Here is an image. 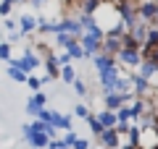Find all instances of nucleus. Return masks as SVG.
Instances as JSON below:
<instances>
[{
	"instance_id": "19",
	"label": "nucleus",
	"mask_w": 158,
	"mask_h": 149,
	"mask_svg": "<svg viewBox=\"0 0 158 149\" xmlns=\"http://www.w3.org/2000/svg\"><path fill=\"white\" fill-rule=\"evenodd\" d=\"M58 78H63L66 84H74V81H77V71H74V66H63V68H61V76H58Z\"/></svg>"
},
{
	"instance_id": "23",
	"label": "nucleus",
	"mask_w": 158,
	"mask_h": 149,
	"mask_svg": "<svg viewBox=\"0 0 158 149\" xmlns=\"http://www.w3.org/2000/svg\"><path fill=\"white\" fill-rule=\"evenodd\" d=\"M0 60H6V63L13 60V55H11V44H8V42H0Z\"/></svg>"
},
{
	"instance_id": "12",
	"label": "nucleus",
	"mask_w": 158,
	"mask_h": 149,
	"mask_svg": "<svg viewBox=\"0 0 158 149\" xmlns=\"http://www.w3.org/2000/svg\"><path fill=\"white\" fill-rule=\"evenodd\" d=\"M63 52H66L71 60H82V58H85V50H82V44H79V39H71V42H69V47L63 50Z\"/></svg>"
},
{
	"instance_id": "8",
	"label": "nucleus",
	"mask_w": 158,
	"mask_h": 149,
	"mask_svg": "<svg viewBox=\"0 0 158 149\" xmlns=\"http://www.w3.org/2000/svg\"><path fill=\"white\" fill-rule=\"evenodd\" d=\"M98 144H100L103 149H118V147H121V141H118V131H116V128L103 131L100 136H98Z\"/></svg>"
},
{
	"instance_id": "26",
	"label": "nucleus",
	"mask_w": 158,
	"mask_h": 149,
	"mask_svg": "<svg viewBox=\"0 0 158 149\" xmlns=\"http://www.w3.org/2000/svg\"><path fill=\"white\" fill-rule=\"evenodd\" d=\"M71 86H74V92H77L79 97H85V94H87V86H85V81H82V78H79V76H77V81H74Z\"/></svg>"
},
{
	"instance_id": "11",
	"label": "nucleus",
	"mask_w": 158,
	"mask_h": 149,
	"mask_svg": "<svg viewBox=\"0 0 158 149\" xmlns=\"http://www.w3.org/2000/svg\"><path fill=\"white\" fill-rule=\"evenodd\" d=\"M27 144L32 149H48V144H50V139H48V133H29V139H27Z\"/></svg>"
},
{
	"instance_id": "17",
	"label": "nucleus",
	"mask_w": 158,
	"mask_h": 149,
	"mask_svg": "<svg viewBox=\"0 0 158 149\" xmlns=\"http://www.w3.org/2000/svg\"><path fill=\"white\" fill-rule=\"evenodd\" d=\"M56 128H61V131H74V115H63V113H61V120H58L56 123Z\"/></svg>"
},
{
	"instance_id": "14",
	"label": "nucleus",
	"mask_w": 158,
	"mask_h": 149,
	"mask_svg": "<svg viewBox=\"0 0 158 149\" xmlns=\"http://www.w3.org/2000/svg\"><path fill=\"white\" fill-rule=\"evenodd\" d=\"M45 71H48V78H50V81H56V78L61 76V68H58L56 58H45Z\"/></svg>"
},
{
	"instance_id": "22",
	"label": "nucleus",
	"mask_w": 158,
	"mask_h": 149,
	"mask_svg": "<svg viewBox=\"0 0 158 149\" xmlns=\"http://www.w3.org/2000/svg\"><path fill=\"white\" fill-rule=\"evenodd\" d=\"M27 86L32 89V94L42 92V78H37V76H34V73H29V76H27Z\"/></svg>"
},
{
	"instance_id": "1",
	"label": "nucleus",
	"mask_w": 158,
	"mask_h": 149,
	"mask_svg": "<svg viewBox=\"0 0 158 149\" xmlns=\"http://www.w3.org/2000/svg\"><path fill=\"white\" fill-rule=\"evenodd\" d=\"M113 60L118 63V68H129V71L135 73L137 68H140V63H142V55H140V50H135V47H121Z\"/></svg>"
},
{
	"instance_id": "9",
	"label": "nucleus",
	"mask_w": 158,
	"mask_h": 149,
	"mask_svg": "<svg viewBox=\"0 0 158 149\" xmlns=\"http://www.w3.org/2000/svg\"><path fill=\"white\" fill-rule=\"evenodd\" d=\"M19 32H21V37L34 34V32H37V16H32V13H21V16H19Z\"/></svg>"
},
{
	"instance_id": "3",
	"label": "nucleus",
	"mask_w": 158,
	"mask_h": 149,
	"mask_svg": "<svg viewBox=\"0 0 158 149\" xmlns=\"http://www.w3.org/2000/svg\"><path fill=\"white\" fill-rule=\"evenodd\" d=\"M79 44H82V50H85V58H95L98 52H100V44H103V37H95V34H82L79 37Z\"/></svg>"
},
{
	"instance_id": "25",
	"label": "nucleus",
	"mask_w": 158,
	"mask_h": 149,
	"mask_svg": "<svg viewBox=\"0 0 158 149\" xmlns=\"http://www.w3.org/2000/svg\"><path fill=\"white\" fill-rule=\"evenodd\" d=\"M77 139H79V136H77V133H74V131H69V133H66V136H63V139H61V141H63V147H66V149H71V147H74V144H77Z\"/></svg>"
},
{
	"instance_id": "20",
	"label": "nucleus",
	"mask_w": 158,
	"mask_h": 149,
	"mask_svg": "<svg viewBox=\"0 0 158 149\" xmlns=\"http://www.w3.org/2000/svg\"><path fill=\"white\" fill-rule=\"evenodd\" d=\"M8 78H13L16 84H21V81H27V73H24L21 68H16V66H8Z\"/></svg>"
},
{
	"instance_id": "4",
	"label": "nucleus",
	"mask_w": 158,
	"mask_h": 149,
	"mask_svg": "<svg viewBox=\"0 0 158 149\" xmlns=\"http://www.w3.org/2000/svg\"><path fill=\"white\" fill-rule=\"evenodd\" d=\"M137 149H158L156 128H140V133H137Z\"/></svg>"
},
{
	"instance_id": "10",
	"label": "nucleus",
	"mask_w": 158,
	"mask_h": 149,
	"mask_svg": "<svg viewBox=\"0 0 158 149\" xmlns=\"http://www.w3.org/2000/svg\"><path fill=\"white\" fill-rule=\"evenodd\" d=\"M45 102H48V97H45V92H37V94H32V99L27 102V113L32 118H37V113L45 107Z\"/></svg>"
},
{
	"instance_id": "31",
	"label": "nucleus",
	"mask_w": 158,
	"mask_h": 149,
	"mask_svg": "<svg viewBox=\"0 0 158 149\" xmlns=\"http://www.w3.org/2000/svg\"><path fill=\"white\" fill-rule=\"evenodd\" d=\"M71 149H90V141H87V139H77V144H74Z\"/></svg>"
},
{
	"instance_id": "34",
	"label": "nucleus",
	"mask_w": 158,
	"mask_h": 149,
	"mask_svg": "<svg viewBox=\"0 0 158 149\" xmlns=\"http://www.w3.org/2000/svg\"><path fill=\"white\" fill-rule=\"evenodd\" d=\"M21 133H24V141H27V139H29V133H32V128H29V123H27V126L21 128Z\"/></svg>"
},
{
	"instance_id": "28",
	"label": "nucleus",
	"mask_w": 158,
	"mask_h": 149,
	"mask_svg": "<svg viewBox=\"0 0 158 149\" xmlns=\"http://www.w3.org/2000/svg\"><path fill=\"white\" fill-rule=\"evenodd\" d=\"M11 11H13V6H11V3H3V0H0V16L11 18Z\"/></svg>"
},
{
	"instance_id": "5",
	"label": "nucleus",
	"mask_w": 158,
	"mask_h": 149,
	"mask_svg": "<svg viewBox=\"0 0 158 149\" xmlns=\"http://www.w3.org/2000/svg\"><path fill=\"white\" fill-rule=\"evenodd\" d=\"M103 99H106V110L116 113L118 107H127V105H129V102H132L135 97H132V94H116V92H113V94H106Z\"/></svg>"
},
{
	"instance_id": "13",
	"label": "nucleus",
	"mask_w": 158,
	"mask_h": 149,
	"mask_svg": "<svg viewBox=\"0 0 158 149\" xmlns=\"http://www.w3.org/2000/svg\"><path fill=\"white\" fill-rule=\"evenodd\" d=\"M98 120H100V126L106 128H116V113H111V110H100L98 113Z\"/></svg>"
},
{
	"instance_id": "2",
	"label": "nucleus",
	"mask_w": 158,
	"mask_h": 149,
	"mask_svg": "<svg viewBox=\"0 0 158 149\" xmlns=\"http://www.w3.org/2000/svg\"><path fill=\"white\" fill-rule=\"evenodd\" d=\"M40 63H42V60L37 58V52H32V50L27 47V50H24V55H21V58H13V60L8 63V66H16V68H21V71L29 76V73H34V71H37V66H40Z\"/></svg>"
},
{
	"instance_id": "15",
	"label": "nucleus",
	"mask_w": 158,
	"mask_h": 149,
	"mask_svg": "<svg viewBox=\"0 0 158 149\" xmlns=\"http://www.w3.org/2000/svg\"><path fill=\"white\" fill-rule=\"evenodd\" d=\"M140 55H142V60H148L153 68L158 71V47H150V50H140Z\"/></svg>"
},
{
	"instance_id": "18",
	"label": "nucleus",
	"mask_w": 158,
	"mask_h": 149,
	"mask_svg": "<svg viewBox=\"0 0 158 149\" xmlns=\"http://www.w3.org/2000/svg\"><path fill=\"white\" fill-rule=\"evenodd\" d=\"M87 126H90V131H92V136H100V133L106 131V128L100 126V120H98V115H92V113H90V118H87Z\"/></svg>"
},
{
	"instance_id": "21",
	"label": "nucleus",
	"mask_w": 158,
	"mask_h": 149,
	"mask_svg": "<svg viewBox=\"0 0 158 149\" xmlns=\"http://www.w3.org/2000/svg\"><path fill=\"white\" fill-rule=\"evenodd\" d=\"M71 34H66V32H58L56 34V37H53V42H56V47H63V50H66L69 47V42H71Z\"/></svg>"
},
{
	"instance_id": "32",
	"label": "nucleus",
	"mask_w": 158,
	"mask_h": 149,
	"mask_svg": "<svg viewBox=\"0 0 158 149\" xmlns=\"http://www.w3.org/2000/svg\"><path fill=\"white\" fill-rule=\"evenodd\" d=\"M48 149H66V147H63V141H61V139H53V141L48 144Z\"/></svg>"
},
{
	"instance_id": "6",
	"label": "nucleus",
	"mask_w": 158,
	"mask_h": 149,
	"mask_svg": "<svg viewBox=\"0 0 158 149\" xmlns=\"http://www.w3.org/2000/svg\"><path fill=\"white\" fill-rule=\"evenodd\" d=\"M121 39L124 37H116V34H106L103 37V44H100V52L108 58H116V52L121 50Z\"/></svg>"
},
{
	"instance_id": "35",
	"label": "nucleus",
	"mask_w": 158,
	"mask_h": 149,
	"mask_svg": "<svg viewBox=\"0 0 158 149\" xmlns=\"http://www.w3.org/2000/svg\"><path fill=\"white\" fill-rule=\"evenodd\" d=\"M16 3H29V0H11V6H16Z\"/></svg>"
},
{
	"instance_id": "27",
	"label": "nucleus",
	"mask_w": 158,
	"mask_h": 149,
	"mask_svg": "<svg viewBox=\"0 0 158 149\" xmlns=\"http://www.w3.org/2000/svg\"><path fill=\"white\" fill-rule=\"evenodd\" d=\"M56 63H58V68H63V66H71V58H69L66 52H61V55H56Z\"/></svg>"
},
{
	"instance_id": "30",
	"label": "nucleus",
	"mask_w": 158,
	"mask_h": 149,
	"mask_svg": "<svg viewBox=\"0 0 158 149\" xmlns=\"http://www.w3.org/2000/svg\"><path fill=\"white\" fill-rule=\"evenodd\" d=\"M6 32H8V34H16V32H19V24L13 21V18H6Z\"/></svg>"
},
{
	"instance_id": "33",
	"label": "nucleus",
	"mask_w": 158,
	"mask_h": 149,
	"mask_svg": "<svg viewBox=\"0 0 158 149\" xmlns=\"http://www.w3.org/2000/svg\"><path fill=\"white\" fill-rule=\"evenodd\" d=\"M29 6H34V8L40 11V8H45V6H48V0H29Z\"/></svg>"
},
{
	"instance_id": "16",
	"label": "nucleus",
	"mask_w": 158,
	"mask_h": 149,
	"mask_svg": "<svg viewBox=\"0 0 158 149\" xmlns=\"http://www.w3.org/2000/svg\"><path fill=\"white\" fill-rule=\"evenodd\" d=\"M150 47H158V26H148V39L142 50H150Z\"/></svg>"
},
{
	"instance_id": "29",
	"label": "nucleus",
	"mask_w": 158,
	"mask_h": 149,
	"mask_svg": "<svg viewBox=\"0 0 158 149\" xmlns=\"http://www.w3.org/2000/svg\"><path fill=\"white\" fill-rule=\"evenodd\" d=\"M50 113H53V110H48V107H42V110L37 113V118H34V120H42V123H48V120H50Z\"/></svg>"
},
{
	"instance_id": "7",
	"label": "nucleus",
	"mask_w": 158,
	"mask_h": 149,
	"mask_svg": "<svg viewBox=\"0 0 158 149\" xmlns=\"http://www.w3.org/2000/svg\"><path fill=\"white\" fill-rule=\"evenodd\" d=\"M92 66H95L98 73H108V71H116L118 63L113 60V58H108V55H103V52H98V55L92 58Z\"/></svg>"
},
{
	"instance_id": "24",
	"label": "nucleus",
	"mask_w": 158,
	"mask_h": 149,
	"mask_svg": "<svg viewBox=\"0 0 158 149\" xmlns=\"http://www.w3.org/2000/svg\"><path fill=\"white\" fill-rule=\"evenodd\" d=\"M71 115H74V118H85V120H87V118H90V110H87V105H77Z\"/></svg>"
}]
</instances>
